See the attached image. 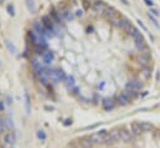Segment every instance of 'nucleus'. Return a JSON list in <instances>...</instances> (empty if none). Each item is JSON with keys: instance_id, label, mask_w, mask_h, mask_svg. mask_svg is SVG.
<instances>
[{"instance_id": "1", "label": "nucleus", "mask_w": 160, "mask_h": 148, "mask_svg": "<svg viewBox=\"0 0 160 148\" xmlns=\"http://www.w3.org/2000/svg\"><path fill=\"white\" fill-rule=\"evenodd\" d=\"M30 37H31L32 42H34L37 47H40V49H46V47H47L46 39H45L43 36L37 35L35 31H31V32H30Z\"/></svg>"}, {"instance_id": "2", "label": "nucleus", "mask_w": 160, "mask_h": 148, "mask_svg": "<svg viewBox=\"0 0 160 148\" xmlns=\"http://www.w3.org/2000/svg\"><path fill=\"white\" fill-rule=\"evenodd\" d=\"M107 131L106 129H102V131H99V132L97 133H93L91 134V141L93 142V144H101V143H104V138H106V136H107Z\"/></svg>"}, {"instance_id": "3", "label": "nucleus", "mask_w": 160, "mask_h": 148, "mask_svg": "<svg viewBox=\"0 0 160 148\" xmlns=\"http://www.w3.org/2000/svg\"><path fill=\"white\" fill-rule=\"evenodd\" d=\"M34 31L36 32L37 35L43 36V37H46L47 36V32H48L41 21H35V23H34Z\"/></svg>"}, {"instance_id": "4", "label": "nucleus", "mask_w": 160, "mask_h": 148, "mask_svg": "<svg viewBox=\"0 0 160 148\" xmlns=\"http://www.w3.org/2000/svg\"><path fill=\"white\" fill-rule=\"evenodd\" d=\"M143 84L139 81V80H133V81H129L128 84H127V89L128 91H132V92H136L139 89H141Z\"/></svg>"}, {"instance_id": "5", "label": "nucleus", "mask_w": 160, "mask_h": 148, "mask_svg": "<svg viewBox=\"0 0 160 148\" xmlns=\"http://www.w3.org/2000/svg\"><path fill=\"white\" fill-rule=\"evenodd\" d=\"M41 23L43 24V26L46 27V30L50 31V30H53V23L55 21L51 19V16H42V20H41Z\"/></svg>"}, {"instance_id": "6", "label": "nucleus", "mask_w": 160, "mask_h": 148, "mask_svg": "<svg viewBox=\"0 0 160 148\" xmlns=\"http://www.w3.org/2000/svg\"><path fill=\"white\" fill-rule=\"evenodd\" d=\"M42 60L46 65H50L51 62H53V60H55V54L52 51H45L42 54Z\"/></svg>"}, {"instance_id": "7", "label": "nucleus", "mask_w": 160, "mask_h": 148, "mask_svg": "<svg viewBox=\"0 0 160 148\" xmlns=\"http://www.w3.org/2000/svg\"><path fill=\"white\" fill-rule=\"evenodd\" d=\"M130 132L133 136H138V134H140L143 132V129H141V126L139 122H133L130 124Z\"/></svg>"}, {"instance_id": "8", "label": "nucleus", "mask_w": 160, "mask_h": 148, "mask_svg": "<svg viewBox=\"0 0 160 148\" xmlns=\"http://www.w3.org/2000/svg\"><path fill=\"white\" fill-rule=\"evenodd\" d=\"M134 40H135V46H136V49H138L139 51H144L145 49H146L145 41H144V39H143L141 36L136 37V39H134Z\"/></svg>"}, {"instance_id": "9", "label": "nucleus", "mask_w": 160, "mask_h": 148, "mask_svg": "<svg viewBox=\"0 0 160 148\" xmlns=\"http://www.w3.org/2000/svg\"><path fill=\"white\" fill-rule=\"evenodd\" d=\"M66 86H67L68 90H73V91H77V87H76V81L72 76H67V79H66Z\"/></svg>"}, {"instance_id": "10", "label": "nucleus", "mask_w": 160, "mask_h": 148, "mask_svg": "<svg viewBox=\"0 0 160 148\" xmlns=\"http://www.w3.org/2000/svg\"><path fill=\"white\" fill-rule=\"evenodd\" d=\"M120 138L123 142H129L133 139V134H132V132H128L125 129H120Z\"/></svg>"}, {"instance_id": "11", "label": "nucleus", "mask_w": 160, "mask_h": 148, "mask_svg": "<svg viewBox=\"0 0 160 148\" xmlns=\"http://www.w3.org/2000/svg\"><path fill=\"white\" fill-rule=\"evenodd\" d=\"M102 107L104 109H107V111H109V109H112L114 107V102L112 98H104V100L102 101Z\"/></svg>"}, {"instance_id": "12", "label": "nucleus", "mask_w": 160, "mask_h": 148, "mask_svg": "<svg viewBox=\"0 0 160 148\" xmlns=\"http://www.w3.org/2000/svg\"><path fill=\"white\" fill-rule=\"evenodd\" d=\"M108 6L106 4H104L103 1H98V3H94V5H93V9L96 10L97 13H104L106 11V9H107Z\"/></svg>"}, {"instance_id": "13", "label": "nucleus", "mask_w": 160, "mask_h": 148, "mask_svg": "<svg viewBox=\"0 0 160 148\" xmlns=\"http://www.w3.org/2000/svg\"><path fill=\"white\" fill-rule=\"evenodd\" d=\"M4 142L6 144H13L15 143V134L14 132H8L4 136Z\"/></svg>"}, {"instance_id": "14", "label": "nucleus", "mask_w": 160, "mask_h": 148, "mask_svg": "<svg viewBox=\"0 0 160 148\" xmlns=\"http://www.w3.org/2000/svg\"><path fill=\"white\" fill-rule=\"evenodd\" d=\"M118 102H119V105H122V106H127L130 102V98L124 94H120L118 96Z\"/></svg>"}, {"instance_id": "15", "label": "nucleus", "mask_w": 160, "mask_h": 148, "mask_svg": "<svg viewBox=\"0 0 160 148\" xmlns=\"http://www.w3.org/2000/svg\"><path fill=\"white\" fill-rule=\"evenodd\" d=\"M120 29H123V30H128V27L130 26V23H129V20L128 19H125V18H123V19H120L119 21H118V24H117Z\"/></svg>"}, {"instance_id": "16", "label": "nucleus", "mask_w": 160, "mask_h": 148, "mask_svg": "<svg viewBox=\"0 0 160 148\" xmlns=\"http://www.w3.org/2000/svg\"><path fill=\"white\" fill-rule=\"evenodd\" d=\"M127 31H128L129 32V35H132V36H133L134 37V39H136V37H139V36H141L140 35V31L139 30H138L136 29V27H134V26H129L128 27V30H127Z\"/></svg>"}, {"instance_id": "17", "label": "nucleus", "mask_w": 160, "mask_h": 148, "mask_svg": "<svg viewBox=\"0 0 160 148\" xmlns=\"http://www.w3.org/2000/svg\"><path fill=\"white\" fill-rule=\"evenodd\" d=\"M80 144H81L82 148H92L93 147V142L91 141V138H83V139H81Z\"/></svg>"}, {"instance_id": "18", "label": "nucleus", "mask_w": 160, "mask_h": 148, "mask_svg": "<svg viewBox=\"0 0 160 148\" xmlns=\"http://www.w3.org/2000/svg\"><path fill=\"white\" fill-rule=\"evenodd\" d=\"M5 45H6V47H8L9 52H11L13 55H15L16 52H18V49H16V46L14 45L13 42H10L9 40H5Z\"/></svg>"}, {"instance_id": "19", "label": "nucleus", "mask_w": 160, "mask_h": 148, "mask_svg": "<svg viewBox=\"0 0 160 148\" xmlns=\"http://www.w3.org/2000/svg\"><path fill=\"white\" fill-rule=\"evenodd\" d=\"M112 136V138H113V141H114V143L115 142H119V141H122V138H120V131H118V129H114V131H112L111 133H109Z\"/></svg>"}, {"instance_id": "20", "label": "nucleus", "mask_w": 160, "mask_h": 148, "mask_svg": "<svg viewBox=\"0 0 160 148\" xmlns=\"http://www.w3.org/2000/svg\"><path fill=\"white\" fill-rule=\"evenodd\" d=\"M26 6H27V10H29L30 13L36 11V5L34 3V0H26Z\"/></svg>"}, {"instance_id": "21", "label": "nucleus", "mask_w": 160, "mask_h": 148, "mask_svg": "<svg viewBox=\"0 0 160 148\" xmlns=\"http://www.w3.org/2000/svg\"><path fill=\"white\" fill-rule=\"evenodd\" d=\"M140 126H141L143 132H146V131H151L153 129V124L150 122H141Z\"/></svg>"}, {"instance_id": "22", "label": "nucleus", "mask_w": 160, "mask_h": 148, "mask_svg": "<svg viewBox=\"0 0 160 148\" xmlns=\"http://www.w3.org/2000/svg\"><path fill=\"white\" fill-rule=\"evenodd\" d=\"M138 59H139V61H140L141 64H148V62H149V56H148V55L140 54L139 56H138Z\"/></svg>"}, {"instance_id": "23", "label": "nucleus", "mask_w": 160, "mask_h": 148, "mask_svg": "<svg viewBox=\"0 0 160 148\" xmlns=\"http://www.w3.org/2000/svg\"><path fill=\"white\" fill-rule=\"evenodd\" d=\"M114 8H107L106 9V11H104V14H106L107 16H113L114 15Z\"/></svg>"}, {"instance_id": "24", "label": "nucleus", "mask_w": 160, "mask_h": 148, "mask_svg": "<svg viewBox=\"0 0 160 148\" xmlns=\"http://www.w3.org/2000/svg\"><path fill=\"white\" fill-rule=\"evenodd\" d=\"M37 137H38V138H40V139H42V141H45L46 139V133L45 132H43V131H37Z\"/></svg>"}, {"instance_id": "25", "label": "nucleus", "mask_w": 160, "mask_h": 148, "mask_svg": "<svg viewBox=\"0 0 160 148\" xmlns=\"http://www.w3.org/2000/svg\"><path fill=\"white\" fill-rule=\"evenodd\" d=\"M104 143H107V144H109V143H114V141H113V138H112V136L109 134V133L106 136V138H104Z\"/></svg>"}, {"instance_id": "26", "label": "nucleus", "mask_w": 160, "mask_h": 148, "mask_svg": "<svg viewBox=\"0 0 160 148\" xmlns=\"http://www.w3.org/2000/svg\"><path fill=\"white\" fill-rule=\"evenodd\" d=\"M8 13L11 15V16H14L15 15V9H14V5H11V4H9L8 5Z\"/></svg>"}, {"instance_id": "27", "label": "nucleus", "mask_w": 160, "mask_h": 148, "mask_svg": "<svg viewBox=\"0 0 160 148\" xmlns=\"http://www.w3.org/2000/svg\"><path fill=\"white\" fill-rule=\"evenodd\" d=\"M148 16H149V19H150V20H151V21H153V24H154V25H155V26H156V27H160V25H159V24H158V20H156V19H155V16H153V15H151V14H149V15H148Z\"/></svg>"}, {"instance_id": "28", "label": "nucleus", "mask_w": 160, "mask_h": 148, "mask_svg": "<svg viewBox=\"0 0 160 148\" xmlns=\"http://www.w3.org/2000/svg\"><path fill=\"white\" fill-rule=\"evenodd\" d=\"M136 23H138V24H139V25H140V27H141V29H143V30H144V31H148V29H146V26H145L144 24H143V21H140V20H138V21H136Z\"/></svg>"}, {"instance_id": "29", "label": "nucleus", "mask_w": 160, "mask_h": 148, "mask_svg": "<svg viewBox=\"0 0 160 148\" xmlns=\"http://www.w3.org/2000/svg\"><path fill=\"white\" fill-rule=\"evenodd\" d=\"M149 13H151L153 16H159V11L155 10V9H150V11H149Z\"/></svg>"}, {"instance_id": "30", "label": "nucleus", "mask_w": 160, "mask_h": 148, "mask_svg": "<svg viewBox=\"0 0 160 148\" xmlns=\"http://www.w3.org/2000/svg\"><path fill=\"white\" fill-rule=\"evenodd\" d=\"M25 97H26V109H27V113H29L30 108H29V96H27V94L25 95Z\"/></svg>"}, {"instance_id": "31", "label": "nucleus", "mask_w": 160, "mask_h": 148, "mask_svg": "<svg viewBox=\"0 0 160 148\" xmlns=\"http://www.w3.org/2000/svg\"><path fill=\"white\" fill-rule=\"evenodd\" d=\"M144 1H145V4H146V5H149V6H153V5H154L153 0H144Z\"/></svg>"}, {"instance_id": "32", "label": "nucleus", "mask_w": 160, "mask_h": 148, "mask_svg": "<svg viewBox=\"0 0 160 148\" xmlns=\"http://www.w3.org/2000/svg\"><path fill=\"white\" fill-rule=\"evenodd\" d=\"M4 108H5L4 102H3V101H0V112H1V111H4Z\"/></svg>"}, {"instance_id": "33", "label": "nucleus", "mask_w": 160, "mask_h": 148, "mask_svg": "<svg viewBox=\"0 0 160 148\" xmlns=\"http://www.w3.org/2000/svg\"><path fill=\"white\" fill-rule=\"evenodd\" d=\"M70 124H72V121H71V119H66L65 126H70Z\"/></svg>"}, {"instance_id": "34", "label": "nucleus", "mask_w": 160, "mask_h": 148, "mask_svg": "<svg viewBox=\"0 0 160 148\" xmlns=\"http://www.w3.org/2000/svg\"><path fill=\"white\" fill-rule=\"evenodd\" d=\"M77 16H82L83 15V13H82V10H77V14H76Z\"/></svg>"}, {"instance_id": "35", "label": "nucleus", "mask_w": 160, "mask_h": 148, "mask_svg": "<svg viewBox=\"0 0 160 148\" xmlns=\"http://www.w3.org/2000/svg\"><path fill=\"white\" fill-rule=\"evenodd\" d=\"M144 75H145V77H148V76H149V71L148 70H144Z\"/></svg>"}, {"instance_id": "36", "label": "nucleus", "mask_w": 160, "mask_h": 148, "mask_svg": "<svg viewBox=\"0 0 160 148\" xmlns=\"http://www.w3.org/2000/svg\"><path fill=\"white\" fill-rule=\"evenodd\" d=\"M120 1H122L123 4H125V5H128L129 3H128V0H120Z\"/></svg>"}]
</instances>
